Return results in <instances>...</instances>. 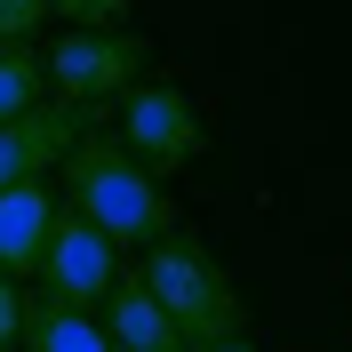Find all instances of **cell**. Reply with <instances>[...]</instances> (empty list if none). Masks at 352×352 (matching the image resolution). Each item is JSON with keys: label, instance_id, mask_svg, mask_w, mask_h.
<instances>
[{"label": "cell", "instance_id": "cell-1", "mask_svg": "<svg viewBox=\"0 0 352 352\" xmlns=\"http://www.w3.org/2000/svg\"><path fill=\"white\" fill-rule=\"evenodd\" d=\"M56 168H65V208H72V217H88L112 248H153V241H168V232H176L168 184H160L153 168H136L129 144H120L112 129H88Z\"/></svg>", "mask_w": 352, "mask_h": 352}, {"label": "cell", "instance_id": "cell-2", "mask_svg": "<svg viewBox=\"0 0 352 352\" xmlns=\"http://www.w3.org/2000/svg\"><path fill=\"white\" fill-rule=\"evenodd\" d=\"M136 280L153 288V305L176 320V336H184L192 352L224 344V336H248V305H241V288H232V272H224V264L192 241V232L153 241Z\"/></svg>", "mask_w": 352, "mask_h": 352}, {"label": "cell", "instance_id": "cell-3", "mask_svg": "<svg viewBox=\"0 0 352 352\" xmlns=\"http://www.w3.org/2000/svg\"><path fill=\"white\" fill-rule=\"evenodd\" d=\"M41 65H48V88H56L65 104L104 112V104H120V96L144 80L153 41H144L136 24H112V32H65V41L41 56Z\"/></svg>", "mask_w": 352, "mask_h": 352}, {"label": "cell", "instance_id": "cell-4", "mask_svg": "<svg viewBox=\"0 0 352 352\" xmlns=\"http://www.w3.org/2000/svg\"><path fill=\"white\" fill-rule=\"evenodd\" d=\"M112 136H120V144H129V160H136V168H153L160 184L208 153V129H200L192 96H184V88H168V80L129 88V96H120V129H112Z\"/></svg>", "mask_w": 352, "mask_h": 352}, {"label": "cell", "instance_id": "cell-5", "mask_svg": "<svg viewBox=\"0 0 352 352\" xmlns=\"http://www.w3.org/2000/svg\"><path fill=\"white\" fill-rule=\"evenodd\" d=\"M32 296H48V305H72V312H96L112 296V280H120V248L96 232L88 217H72V208H56V224H48V248L41 264H32Z\"/></svg>", "mask_w": 352, "mask_h": 352}, {"label": "cell", "instance_id": "cell-6", "mask_svg": "<svg viewBox=\"0 0 352 352\" xmlns=\"http://www.w3.org/2000/svg\"><path fill=\"white\" fill-rule=\"evenodd\" d=\"M88 129H96V112L65 104V96H48V104L16 112V120H0V192H8V184H32V176H48Z\"/></svg>", "mask_w": 352, "mask_h": 352}, {"label": "cell", "instance_id": "cell-7", "mask_svg": "<svg viewBox=\"0 0 352 352\" xmlns=\"http://www.w3.org/2000/svg\"><path fill=\"white\" fill-rule=\"evenodd\" d=\"M56 208H65V200L48 192V176L0 192V272H8V280H32V264H41V248H48Z\"/></svg>", "mask_w": 352, "mask_h": 352}, {"label": "cell", "instance_id": "cell-8", "mask_svg": "<svg viewBox=\"0 0 352 352\" xmlns=\"http://www.w3.org/2000/svg\"><path fill=\"white\" fill-rule=\"evenodd\" d=\"M96 329H104L112 352H192L184 336H176V320L153 305L144 280H112V296L96 305Z\"/></svg>", "mask_w": 352, "mask_h": 352}, {"label": "cell", "instance_id": "cell-9", "mask_svg": "<svg viewBox=\"0 0 352 352\" xmlns=\"http://www.w3.org/2000/svg\"><path fill=\"white\" fill-rule=\"evenodd\" d=\"M16 352H112L96 312H72V305H48V296H24V336Z\"/></svg>", "mask_w": 352, "mask_h": 352}, {"label": "cell", "instance_id": "cell-10", "mask_svg": "<svg viewBox=\"0 0 352 352\" xmlns=\"http://www.w3.org/2000/svg\"><path fill=\"white\" fill-rule=\"evenodd\" d=\"M32 104H48V65L32 41H8L0 48V120H16Z\"/></svg>", "mask_w": 352, "mask_h": 352}, {"label": "cell", "instance_id": "cell-11", "mask_svg": "<svg viewBox=\"0 0 352 352\" xmlns=\"http://www.w3.org/2000/svg\"><path fill=\"white\" fill-rule=\"evenodd\" d=\"M48 16H65L72 32H112V24H136L129 0H48Z\"/></svg>", "mask_w": 352, "mask_h": 352}, {"label": "cell", "instance_id": "cell-12", "mask_svg": "<svg viewBox=\"0 0 352 352\" xmlns=\"http://www.w3.org/2000/svg\"><path fill=\"white\" fill-rule=\"evenodd\" d=\"M48 24V0H0V48L8 41H32Z\"/></svg>", "mask_w": 352, "mask_h": 352}, {"label": "cell", "instance_id": "cell-13", "mask_svg": "<svg viewBox=\"0 0 352 352\" xmlns=\"http://www.w3.org/2000/svg\"><path fill=\"white\" fill-rule=\"evenodd\" d=\"M16 336H24V288L0 272V352H16Z\"/></svg>", "mask_w": 352, "mask_h": 352}, {"label": "cell", "instance_id": "cell-14", "mask_svg": "<svg viewBox=\"0 0 352 352\" xmlns=\"http://www.w3.org/2000/svg\"><path fill=\"white\" fill-rule=\"evenodd\" d=\"M208 352H256V344H248V336H224V344H208Z\"/></svg>", "mask_w": 352, "mask_h": 352}]
</instances>
